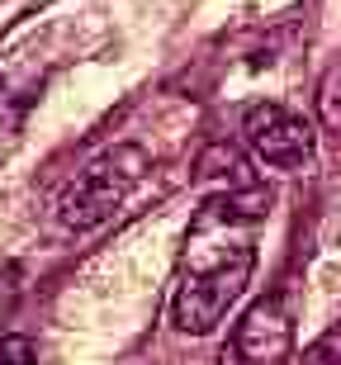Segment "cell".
I'll return each mask as SVG.
<instances>
[{
    "label": "cell",
    "instance_id": "obj_1",
    "mask_svg": "<svg viewBox=\"0 0 341 365\" xmlns=\"http://www.w3.org/2000/svg\"><path fill=\"white\" fill-rule=\"evenodd\" d=\"M271 195L251 180V185L219 190L204 209L194 214L185 261H180V280L171 294V323L190 337H204L223 323V313L242 299L246 280L256 271V247L251 228L266 218Z\"/></svg>",
    "mask_w": 341,
    "mask_h": 365
},
{
    "label": "cell",
    "instance_id": "obj_2",
    "mask_svg": "<svg viewBox=\"0 0 341 365\" xmlns=\"http://www.w3.org/2000/svg\"><path fill=\"white\" fill-rule=\"evenodd\" d=\"M142 171H147V152L137 148V143H119V148L100 152L95 162L57 195V223L71 228V232L100 228V223L114 218V209L133 195Z\"/></svg>",
    "mask_w": 341,
    "mask_h": 365
},
{
    "label": "cell",
    "instance_id": "obj_3",
    "mask_svg": "<svg viewBox=\"0 0 341 365\" xmlns=\"http://www.w3.org/2000/svg\"><path fill=\"white\" fill-rule=\"evenodd\" d=\"M294 351V318L280 299H261L232 327V341L223 346L219 365H285Z\"/></svg>",
    "mask_w": 341,
    "mask_h": 365
},
{
    "label": "cell",
    "instance_id": "obj_4",
    "mask_svg": "<svg viewBox=\"0 0 341 365\" xmlns=\"http://www.w3.org/2000/svg\"><path fill=\"white\" fill-rule=\"evenodd\" d=\"M242 133L246 148L256 152V162L275 166V171H299L313 157V123H303L285 105H251L242 119Z\"/></svg>",
    "mask_w": 341,
    "mask_h": 365
},
{
    "label": "cell",
    "instance_id": "obj_5",
    "mask_svg": "<svg viewBox=\"0 0 341 365\" xmlns=\"http://www.w3.org/2000/svg\"><path fill=\"white\" fill-rule=\"evenodd\" d=\"M19 294H24V271H19V261H0V323L14 313Z\"/></svg>",
    "mask_w": 341,
    "mask_h": 365
},
{
    "label": "cell",
    "instance_id": "obj_6",
    "mask_svg": "<svg viewBox=\"0 0 341 365\" xmlns=\"http://www.w3.org/2000/svg\"><path fill=\"white\" fill-rule=\"evenodd\" d=\"M303 365H341V327L322 332V337L303 351Z\"/></svg>",
    "mask_w": 341,
    "mask_h": 365
},
{
    "label": "cell",
    "instance_id": "obj_7",
    "mask_svg": "<svg viewBox=\"0 0 341 365\" xmlns=\"http://www.w3.org/2000/svg\"><path fill=\"white\" fill-rule=\"evenodd\" d=\"M322 123L341 128V71H332L327 81H322Z\"/></svg>",
    "mask_w": 341,
    "mask_h": 365
},
{
    "label": "cell",
    "instance_id": "obj_8",
    "mask_svg": "<svg viewBox=\"0 0 341 365\" xmlns=\"http://www.w3.org/2000/svg\"><path fill=\"white\" fill-rule=\"evenodd\" d=\"M0 365H33V341L28 337H0Z\"/></svg>",
    "mask_w": 341,
    "mask_h": 365
},
{
    "label": "cell",
    "instance_id": "obj_9",
    "mask_svg": "<svg viewBox=\"0 0 341 365\" xmlns=\"http://www.w3.org/2000/svg\"><path fill=\"white\" fill-rule=\"evenodd\" d=\"M19 114H24L19 105H10V100H0V143H5V138H10L14 128H19Z\"/></svg>",
    "mask_w": 341,
    "mask_h": 365
}]
</instances>
